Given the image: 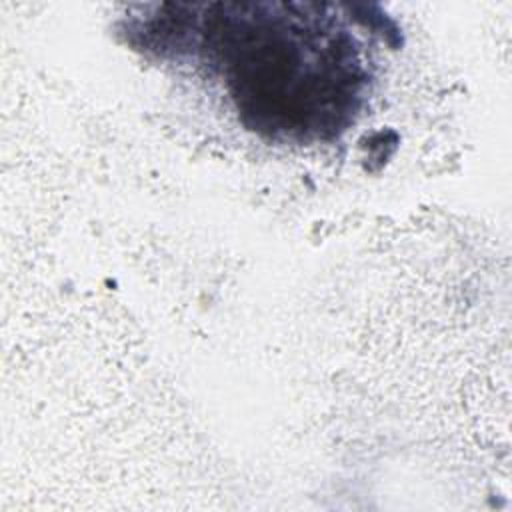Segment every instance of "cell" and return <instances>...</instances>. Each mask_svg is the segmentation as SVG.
I'll return each instance as SVG.
<instances>
[{
	"label": "cell",
	"mask_w": 512,
	"mask_h": 512,
	"mask_svg": "<svg viewBox=\"0 0 512 512\" xmlns=\"http://www.w3.org/2000/svg\"><path fill=\"white\" fill-rule=\"evenodd\" d=\"M202 4L184 14L246 124L328 136L358 110L366 74L356 40L314 4Z\"/></svg>",
	"instance_id": "cell-1"
}]
</instances>
